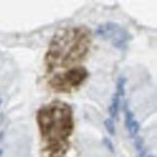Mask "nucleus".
Here are the masks:
<instances>
[{"instance_id":"nucleus-14","label":"nucleus","mask_w":157,"mask_h":157,"mask_svg":"<svg viewBox=\"0 0 157 157\" xmlns=\"http://www.w3.org/2000/svg\"><path fill=\"white\" fill-rule=\"evenodd\" d=\"M147 157H154V156H152V155H149V156H147Z\"/></svg>"},{"instance_id":"nucleus-2","label":"nucleus","mask_w":157,"mask_h":157,"mask_svg":"<svg viewBox=\"0 0 157 157\" xmlns=\"http://www.w3.org/2000/svg\"><path fill=\"white\" fill-rule=\"evenodd\" d=\"M37 122L42 135L51 138H68L74 129L72 109L62 102L42 107L37 113Z\"/></svg>"},{"instance_id":"nucleus-6","label":"nucleus","mask_w":157,"mask_h":157,"mask_svg":"<svg viewBox=\"0 0 157 157\" xmlns=\"http://www.w3.org/2000/svg\"><path fill=\"white\" fill-rule=\"evenodd\" d=\"M127 82V78L125 77H119L117 82V94L119 97H123L125 95V86Z\"/></svg>"},{"instance_id":"nucleus-3","label":"nucleus","mask_w":157,"mask_h":157,"mask_svg":"<svg viewBox=\"0 0 157 157\" xmlns=\"http://www.w3.org/2000/svg\"><path fill=\"white\" fill-rule=\"evenodd\" d=\"M88 72L83 67H74L62 74H57L50 81L52 88L59 92H69L86 80Z\"/></svg>"},{"instance_id":"nucleus-5","label":"nucleus","mask_w":157,"mask_h":157,"mask_svg":"<svg viewBox=\"0 0 157 157\" xmlns=\"http://www.w3.org/2000/svg\"><path fill=\"white\" fill-rule=\"evenodd\" d=\"M119 108H120V97L117 93H114L112 98V103L110 107H109V113H110L111 118L114 119L117 117Z\"/></svg>"},{"instance_id":"nucleus-15","label":"nucleus","mask_w":157,"mask_h":157,"mask_svg":"<svg viewBox=\"0 0 157 157\" xmlns=\"http://www.w3.org/2000/svg\"><path fill=\"white\" fill-rule=\"evenodd\" d=\"M0 105H1V99H0Z\"/></svg>"},{"instance_id":"nucleus-4","label":"nucleus","mask_w":157,"mask_h":157,"mask_svg":"<svg viewBox=\"0 0 157 157\" xmlns=\"http://www.w3.org/2000/svg\"><path fill=\"white\" fill-rule=\"evenodd\" d=\"M96 34L104 39H110L113 45L119 50L127 48L128 42L131 39L130 33L117 22H107L101 25L96 29Z\"/></svg>"},{"instance_id":"nucleus-8","label":"nucleus","mask_w":157,"mask_h":157,"mask_svg":"<svg viewBox=\"0 0 157 157\" xmlns=\"http://www.w3.org/2000/svg\"><path fill=\"white\" fill-rule=\"evenodd\" d=\"M127 130L129 131L131 137H136L138 135L139 131H140V123H139V121H137V120L134 119Z\"/></svg>"},{"instance_id":"nucleus-9","label":"nucleus","mask_w":157,"mask_h":157,"mask_svg":"<svg viewBox=\"0 0 157 157\" xmlns=\"http://www.w3.org/2000/svg\"><path fill=\"white\" fill-rule=\"evenodd\" d=\"M124 120H125V126L126 128H129L130 124L132 123V121L134 120V114H133V113L128 110V109H126L125 110V117H124Z\"/></svg>"},{"instance_id":"nucleus-13","label":"nucleus","mask_w":157,"mask_h":157,"mask_svg":"<svg viewBox=\"0 0 157 157\" xmlns=\"http://www.w3.org/2000/svg\"><path fill=\"white\" fill-rule=\"evenodd\" d=\"M2 153H3V151H2V149H0V157H1Z\"/></svg>"},{"instance_id":"nucleus-1","label":"nucleus","mask_w":157,"mask_h":157,"mask_svg":"<svg viewBox=\"0 0 157 157\" xmlns=\"http://www.w3.org/2000/svg\"><path fill=\"white\" fill-rule=\"evenodd\" d=\"M91 38L86 27L63 28L54 34L46 54L50 68L68 67L78 62L88 52Z\"/></svg>"},{"instance_id":"nucleus-10","label":"nucleus","mask_w":157,"mask_h":157,"mask_svg":"<svg viewBox=\"0 0 157 157\" xmlns=\"http://www.w3.org/2000/svg\"><path fill=\"white\" fill-rule=\"evenodd\" d=\"M144 139L140 136H136L135 139V147L138 151H142L144 148Z\"/></svg>"},{"instance_id":"nucleus-11","label":"nucleus","mask_w":157,"mask_h":157,"mask_svg":"<svg viewBox=\"0 0 157 157\" xmlns=\"http://www.w3.org/2000/svg\"><path fill=\"white\" fill-rule=\"evenodd\" d=\"M103 143H104V144H105V147L110 150V151L112 152V153H113L114 152V147H113V142L110 140L109 138H107V137H105L104 139H103Z\"/></svg>"},{"instance_id":"nucleus-7","label":"nucleus","mask_w":157,"mask_h":157,"mask_svg":"<svg viewBox=\"0 0 157 157\" xmlns=\"http://www.w3.org/2000/svg\"><path fill=\"white\" fill-rule=\"evenodd\" d=\"M104 126L107 130V132L111 136L116 135V125H114V121L113 118H106L104 120Z\"/></svg>"},{"instance_id":"nucleus-12","label":"nucleus","mask_w":157,"mask_h":157,"mask_svg":"<svg viewBox=\"0 0 157 157\" xmlns=\"http://www.w3.org/2000/svg\"><path fill=\"white\" fill-rule=\"evenodd\" d=\"M3 136H4V133H3V132H0V142L2 141V139H3Z\"/></svg>"}]
</instances>
